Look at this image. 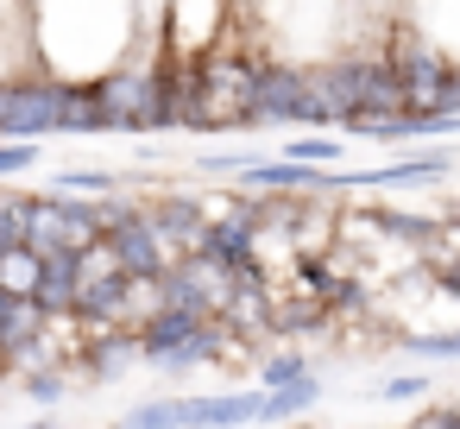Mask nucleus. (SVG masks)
<instances>
[{"label": "nucleus", "mask_w": 460, "mask_h": 429, "mask_svg": "<svg viewBox=\"0 0 460 429\" xmlns=\"http://www.w3.org/2000/svg\"><path fill=\"white\" fill-rule=\"evenodd\" d=\"M385 70L403 83V95H410V114H447V102H454V83H460V70L410 26V13L403 7H391V26H385Z\"/></svg>", "instance_id": "obj_1"}, {"label": "nucleus", "mask_w": 460, "mask_h": 429, "mask_svg": "<svg viewBox=\"0 0 460 429\" xmlns=\"http://www.w3.org/2000/svg\"><path fill=\"white\" fill-rule=\"evenodd\" d=\"M26 246L39 259H83L89 246H102V221H95V202H76V196H51V190H32L26 196Z\"/></svg>", "instance_id": "obj_2"}, {"label": "nucleus", "mask_w": 460, "mask_h": 429, "mask_svg": "<svg viewBox=\"0 0 460 429\" xmlns=\"http://www.w3.org/2000/svg\"><path fill=\"white\" fill-rule=\"evenodd\" d=\"M252 133H322L315 95H309V70L296 64H265L259 70V95H252Z\"/></svg>", "instance_id": "obj_3"}, {"label": "nucleus", "mask_w": 460, "mask_h": 429, "mask_svg": "<svg viewBox=\"0 0 460 429\" xmlns=\"http://www.w3.org/2000/svg\"><path fill=\"white\" fill-rule=\"evenodd\" d=\"M234 32V7H164V58L171 70H202Z\"/></svg>", "instance_id": "obj_4"}, {"label": "nucleus", "mask_w": 460, "mask_h": 429, "mask_svg": "<svg viewBox=\"0 0 460 429\" xmlns=\"http://www.w3.org/2000/svg\"><path fill=\"white\" fill-rule=\"evenodd\" d=\"M190 404V429H265V391L259 385H234V391H183Z\"/></svg>", "instance_id": "obj_5"}, {"label": "nucleus", "mask_w": 460, "mask_h": 429, "mask_svg": "<svg viewBox=\"0 0 460 429\" xmlns=\"http://www.w3.org/2000/svg\"><path fill=\"white\" fill-rule=\"evenodd\" d=\"M76 297H83V272H76V259H45V284H39V309L51 316V322H70L76 316Z\"/></svg>", "instance_id": "obj_6"}, {"label": "nucleus", "mask_w": 460, "mask_h": 429, "mask_svg": "<svg viewBox=\"0 0 460 429\" xmlns=\"http://www.w3.org/2000/svg\"><path fill=\"white\" fill-rule=\"evenodd\" d=\"M278 158H284V165H303V171H347L341 133H290V139L278 146Z\"/></svg>", "instance_id": "obj_7"}, {"label": "nucleus", "mask_w": 460, "mask_h": 429, "mask_svg": "<svg viewBox=\"0 0 460 429\" xmlns=\"http://www.w3.org/2000/svg\"><path fill=\"white\" fill-rule=\"evenodd\" d=\"M45 190L51 196H76V202H108V196H120V177L102 171V165H58Z\"/></svg>", "instance_id": "obj_8"}, {"label": "nucleus", "mask_w": 460, "mask_h": 429, "mask_svg": "<svg viewBox=\"0 0 460 429\" xmlns=\"http://www.w3.org/2000/svg\"><path fill=\"white\" fill-rule=\"evenodd\" d=\"M397 353L410 360V366H460V328H410V335H397Z\"/></svg>", "instance_id": "obj_9"}, {"label": "nucleus", "mask_w": 460, "mask_h": 429, "mask_svg": "<svg viewBox=\"0 0 460 429\" xmlns=\"http://www.w3.org/2000/svg\"><path fill=\"white\" fill-rule=\"evenodd\" d=\"M39 284H45V259L32 246L0 253V297L7 303H39Z\"/></svg>", "instance_id": "obj_10"}, {"label": "nucleus", "mask_w": 460, "mask_h": 429, "mask_svg": "<svg viewBox=\"0 0 460 429\" xmlns=\"http://www.w3.org/2000/svg\"><path fill=\"white\" fill-rule=\"evenodd\" d=\"M315 366H309V347H271V353H259L252 360V385L259 391H284V385H296V379H309Z\"/></svg>", "instance_id": "obj_11"}, {"label": "nucleus", "mask_w": 460, "mask_h": 429, "mask_svg": "<svg viewBox=\"0 0 460 429\" xmlns=\"http://www.w3.org/2000/svg\"><path fill=\"white\" fill-rule=\"evenodd\" d=\"M114 429H190V404H183V391H171V398H139L133 410L114 416Z\"/></svg>", "instance_id": "obj_12"}, {"label": "nucleus", "mask_w": 460, "mask_h": 429, "mask_svg": "<svg viewBox=\"0 0 460 429\" xmlns=\"http://www.w3.org/2000/svg\"><path fill=\"white\" fill-rule=\"evenodd\" d=\"M58 133H76V139L102 133V102H95V89H64V95H58Z\"/></svg>", "instance_id": "obj_13"}, {"label": "nucleus", "mask_w": 460, "mask_h": 429, "mask_svg": "<svg viewBox=\"0 0 460 429\" xmlns=\"http://www.w3.org/2000/svg\"><path fill=\"white\" fill-rule=\"evenodd\" d=\"M13 385H20V391H26L39 410H51V404H64V398L76 391V372H70V366H45V372H26V379H13Z\"/></svg>", "instance_id": "obj_14"}, {"label": "nucleus", "mask_w": 460, "mask_h": 429, "mask_svg": "<svg viewBox=\"0 0 460 429\" xmlns=\"http://www.w3.org/2000/svg\"><path fill=\"white\" fill-rule=\"evenodd\" d=\"M429 391H435V372H422V366H410V372H391V379H378V404H429Z\"/></svg>", "instance_id": "obj_15"}, {"label": "nucleus", "mask_w": 460, "mask_h": 429, "mask_svg": "<svg viewBox=\"0 0 460 429\" xmlns=\"http://www.w3.org/2000/svg\"><path fill=\"white\" fill-rule=\"evenodd\" d=\"M26 196L32 190H7V196H0V253L26 246Z\"/></svg>", "instance_id": "obj_16"}, {"label": "nucleus", "mask_w": 460, "mask_h": 429, "mask_svg": "<svg viewBox=\"0 0 460 429\" xmlns=\"http://www.w3.org/2000/svg\"><path fill=\"white\" fill-rule=\"evenodd\" d=\"M403 429H460V404L429 398V404H416V410H410V423H403Z\"/></svg>", "instance_id": "obj_17"}, {"label": "nucleus", "mask_w": 460, "mask_h": 429, "mask_svg": "<svg viewBox=\"0 0 460 429\" xmlns=\"http://www.w3.org/2000/svg\"><path fill=\"white\" fill-rule=\"evenodd\" d=\"M45 165V146H0V183L7 177H26V171H39Z\"/></svg>", "instance_id": "obj_18"}, {"label": "nucleus", "mask_w": 460, "mask_h": 429, "mask_svg": "<svg viewBox=\"0 0 460 429\" xmlns=\"http://www.w3.org/2000/svg\"><path fill=\"white\" fill-rule=\"evenodd\" d=\"M13 429H64L58 416H32V423H13Z\"/></svg>", "instance_id": "obj_19"}, {"label": "nucleus", "mask_w": 460, "mask_h": 429, "mask_svg": "<svg viewBox=\"0 0 460 429\" xmlns=\"http://www.w3.org/2000/svg\"><path fill=\"white\" fill-rule=\"evenodd\" d=\"M13 385V366H7V353H0V391H7Z\"/></svg>", "instance_id": "obj_20"}, {"label": "nucleus", "mask_w": 460, "mask_h": 429, "mask_svg": "<svg viewBox=\"0 0 460 429\" xmlns=\"http://www.w3.org/2000/svg\"><path fill=\"white\" fill-rule=\"evenodd\" d=\"M290 429H309V423H290Z\"/></svg>", "instance_id": "obj_21"}]
</instances>
